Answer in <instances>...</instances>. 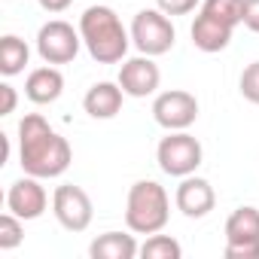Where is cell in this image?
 I'll list each match as a JSON object with an SVG mask.
<instances>
[{
  "label": "cell",
  "mask_w": 259,
  "mask_h": 259,
  "mask_svg": "<svg viewBox=\"0 0 259 259\" xmlns=\"http://www.w3.org/2000/svg\"><path fill=\"white\" fill-rule=\"evenodd\" d=\"M70 162H73L70 144L40 113H28L19 122V165L25 174L52 180V177H61L70 168Z\"/></svg>",
  "instance_id": "cell-1"
},
{
  "label": "cell",
  "mask_w": 259,
  "mask_h": 259,
  "mask_svg": "<svg viewBox=\"0 0 259 259\" xmlns=\"http://www.w3.org/2000/svg\"><path fill=\"white\" fill-rule=\"evenodd\" d=\"M79 34H82V46L89 49V55L98 64H119L128 55L132 46V31H125L122 19L116 16V10L110 7H89L79 16Z\"/></svg>",
  "instance_id": "cell-2"
},
{
  "label": "cell",
  "mask_w": 259,
  "mask_h": 259,
  "mask_svg": "<svg viewBox=\"0 0 259 259\" xmlns=\"http://www.w3.org/2000/svg\"><path fill=\"white\" fill-rule=\"evenodd\" d=\"M171 220V198L165 186L156 180H138L128 189L125 201V226L135 235H156L168 226Z\"/></svg>",
  "instance_id": "cell-3"
},
{
  "label": "cell",
  "mask_w": 259,
  "mask_h": 259,
  "mask_svg": "<svg viewBox=\"0 0 259 259\" xmlns=\"http://www.w3.org/2000/svg\"><path fill=\"white\" fill-rule=\"evenodd\" d=\"M201 159H204V150H201L198 138H192L189 132H168V138H162L156 147V162L168 177L195 174Z\"/></svg>",
  "instance_id": "cell-4"
},
{
  "label": "cell",
  "mask_w": 259,
  "mask_h": 259,
  "mask_svg": "<svg viewBox=\"0 0 259 259\" xmlns=\"http://www.w3.org/2000/svg\"><path fill=\"white\" fill-rule=\"evenodd\" d=\"M174 40H177V31L171 25V19L156 7V10H141L132 22V43L138 46L141 55H165L174 49Z\"/></svg>",
  "instance_id": "cell-5"
},
{
  "label": "cell",
  "mask_w": 259,
  "mask_h": 259,
  "mask_svg": "<svg viewBox=\"0 0 259 259\" xmlns=\"http://www.w3.org/2000/svg\"><path fill=\"white\" fill-rule=\"evenodd\" d=\"M226 259H259V207H235L226 220Z\"/></svg>",
  "instance_id": "cell-6"
},
{
  "label": "cell",
  "mask_w": 259,
  "mask_h": 259,
  "mask_svg": "<svg viewBox=\"0 0 259 259\" xmlns=\"http://www.w3.org/2000/svg\"><path fill=\"white\" fill-rule=\"evenodd\" d=\"M79 46H82L79 28L61 19H52L37 31V52L46 64H70L79 55Z\"/></svg>",
  "instance_id": "cell-7"
},
{
  "label": "cell",
  "mask_w": 259,
  "mask_h": 259,
  "mask_svg": "<svg viewBox=\"0 0 259 259\" xmlns=\"http://www.w3.org/2000/svg\"><path fill=\"white\" fill-rule=\"evenodd\" d=\"M153 119L165 128V132H186V128L198 119V98L186 89H171L156 95L153 101Z\"/></svg>",
  "instance_id": "cell-8"
},
{
  "label": "cell",
  "mask_w": 259,
  "mask_h": 259,
  "mask_svg": "<svg viewBox=\"0 0 259 259\" xmlns=\"http://www.w3.org/2000/svg\"><path fill=\"white\" fill-rule=\"evenodd\" d=\"M52 213L61 223V229H67V232H85L92 226L95 207H92V198H89V192L82 186L64 183V186H58L52 192Z\"/></svg>",
  "instance_id": "cell-9"
},
{
  "label": "cell",
  "mask_w": 259,
  "mask_h": 259,
  "mask_svg": "<svg viewBox=\"0 0 259 259\" xmlns=\"http://www.w3.org/2000/svg\"><path fill=\"white\" fill-rule=\"evenodd\" d=\"M116 82L122 85V92L128 98H150V95H156V89L162 82V70L153 61V55H138V58L122 61Z\"/></svg>",
  "instance_id": "cell-10"
},
{
  "label": "cell",
  "mask_w": 259,
  "mask_h": 259,
  "mask_svg": "<svg viewBox=\"0 0 259 259\" xmlns=\"http://www.w3.org/2000/svg\"><path fill=\"white\" fill-rule=\"evenodd\" d=\"M46 204H49V195H46L40 177H31V174L16 180L10 186V192H7V210H13L25 223L28 220H40L46 213Z\"/></svg>",
  "instance_id": "cell-11"
},
{
  "label": "cell",
  "mask_w": 259,
  "mask_h": 259,
  "mask_svg": "<svg viewBox=\"0 0 259 259\" xmlns=\"http://www.w3.org/2000/svg\"><path fill=\"white\" fill-rule=\"evenodd\" d=\"M174 204H177V210H180L183 217L201 220V217H207V213L213 210L217 192H213V186H210L204 177L189 174V177H180V186H177V192H174Z\"/></svg>",
  "instance_id": "cell-12"
},
{
  "label": "cell",
  "mask_w": 259,
  "mask_h": 259,
  "mask_svg": "<svg viewBox=\"0 0 259 259\" xmlns=\"http://www.w3.org/2000/svg\"><path fill=\"white\" fill-rule=\"evenodd\" d=\"M189 34H192V46H195V49L213 55V52H223V49L232 43L235 25L223 22L220 16H213V13H207V10H201V13L195 16V22H192V31H189Z\"/></svg>",
  "instance_id": "cell-13"
},
{
  "label": "cell",
  "mask_w": 259,
  "mask_h": 259,
  "mask_svg": "<svg viewBox=\"0 0 259 259\" xmlns=\"http://www.w3.org/2000/svg\"><path fill=\"white\" fill-rule=\"evenodd\" d=\"M61 92H64V76H61V70L55 67V64H46V67H34L31 73H28V79H25V95H28V101H34V104H55L58 98H61Z\"/></svg>",
  "instance_id": "cell-14"
},
{
  "label": "cell",
  "mask_w": 259,
  "mask_h": 259,
  "mask_svg": "<svg viewBox=\"0 0 259 259\" xmlns=\"http://www.w3.org/2000/svg\"><path fill=\"white\" fill-rule=\"evenodd\" d=\"M122 85L119 82H95L85 98H82V107L92 119H113L119 110H122Z\"/></svg>",
  "instance_id": "cell-15"
},
{
  "label": "cell",
  "mask_w": 259,
  "mask_h": 259,
  "mask_svg": "<svg viewBox=\"0 0 259 259\" xmlns=\"http://www.w3.org/2000/svg\"><path fill=\"white\" fill-rule=\"evenodd\" d=\"M89 256L92 259H135L141 256V247L135 235L128 232H104L89 244Z\"/></svg>",
  "instance_id": "cell-16"
},
{
  "label": "cell",
  "mask_w": 259,
  "mask_h": 259,
  "mask_svg": "<svg viewBox=\"0 0 259 259\" xmlns=\"http://www.w3.org/2000/svg\"><path fill=\"white\" fill-rule=\"evenodd\" d=\"M31 61V49L22 37L16 34H7L4 40H0V73L4 76H16L28 67Z\"/></svg>",
  "instance_id": "cell-17"
},
{
  "label": "cell",
  "mask_w": 259,
  "mask_h": 259,
  "mask_svg": "<svg viewBox=\"0 0 259 259\" xmlns=\"http://www.w3.org/2000/svg\"><path fill=\"white\" fill-rule=\"evenodd\" d=\"M141 256L144 259H180L183 256V247L180 241H174L171 235H150L144 244H141Z\"/></svg>",
  "instance_id": "cell-18"
},
{
  "label": "cell",
  "mask_w": 259,
  "mask_h": 259,
  "mask_svg": "<svg viewBox=\"0 0 259 259\" xmlns=\"http://www.w3.org/2000/svg\"><path fill=\"white\" fill-rule=\"evenodd\" d=\"M25 220L16 217L13 210H7L0 217V250H16L22 241H25Z\"/></svg>",
  "instance_id": "cell-19"
},
{
  "label": "cell",
  "mask_w": 259,
  "mask_h": 259,
  "mask_svg": "<svg viewBox=\"0 0 259 259\" xmlns=\"http://www.w3.org/2000/svg\"><path fill=\"white\" fill-rule=\"evenodd\" d=\"M238 89H241V95L250 104H259V61H253V64L244 67V73L238 79Z\"/></svg>",
  "instance_id": "cell-20"
},
{
  "label": "cell",
  "mask_w": 259,
  "mask_h": 259,
  "mask_svg": "<svg viewBox=\"0 0 259 259\" xmlns=\"http://www.w3.org/2000/svg\"><path fill=\"white\" fill-rule=\"evenodd\" d=\"M198 4H201V0H156V7H159L165 16H186V13H192Z\"/></svg>",
  "instance_id": "cell-21"
},
{
  "label": "cell",
  "mask_w": 259,
  "mask_h": 259,
  "mask_svg": "<svg viewBox=\"0 0 259 259\" xmlns=\"http://www.w3.org/2000/svg\"><path fill=\"white\" fill-rule=\"evenodd\" d=\"M247 31L259 34V0H244V22H241Z\"/></svg>",
  "instance_id": "cell-22"
},
{
  "label": "cell",
  "mask_w": 259,
  "mask_h": 259,
  "mask_svg": "<svg viewBox=\"0 0 259 259\" xmlns=\"http://www.w3.org/2000/svg\"><path fill=\"white\" fill-rule=\"evenodd\" d=\"M0 95H4V107H0V113H4V116L16 113V104H19V95H16V89H13L10 82H4V85H0Z\"/></svg>",
  "instance_id": "cell-23"
},
{
  "label": "cell",
  "mask_w": 259,
  "mask_h": 259,
  "mask_svg": "<svg viewBox=\"0 0 259 259\" xmlns=\"http://www.w3.org/2000/svg\"><path fill=\"white\" fill-rule=\"evenodd\" d=\"M37 4H40L46 13H64V10L73 4V0H37Z\"/></svg>",
  "instance_id": "cell-24"
}]
</instances>
